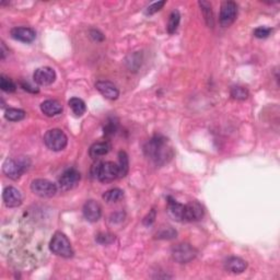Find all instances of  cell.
I'll return each instance as SVG.
<instances>
[{"instance_id": "9", "label": "cell", "mask_w": 280, "mask_h": 280, "mask_svg": "<svg viewBox=\"0 0 280 280\" xmlns=\"http://www.w3.org/2000/svg\"><path fill=\"white\" fill-rule=\"evenodd\" d=\"M80 173L76 169H68L60 175L58 179V184L62 191H69L76 187L80 182Z\"/></svg>"}, {"instance_id": "17", "label": "cell", "mask_w": 280, "mask_h": 280, "mask_svg": "<svg viewBox=\"0 0 280 280\" xmlns=\"http://www.w3.org/2000/svg\"><path fill=\"white\" fill-rule=\"evenodd\" d=\"M169 215L176 221H185V205L180 204L173 198H168Z\"/></svg>"}, {"instance_id": "27", "label": "cell", "mask_w": 280, "mask_h": 280, "mask_svg": "<svg viewBox=\"0 0 280 280\" xmlns=\"http://www.w3.org/2000/svg\"><path fill=\"white\" fill-rule=\"evenodd\" d=\"M230 93H231V97L233 99H236V100H239V101H244L248 98V96H250L247 89L243 88V87H239V85H237V87H233Z\"/></svg>"}, {"instance_id": "28", "label": "cell", "mask_w": 280, "mask_h": 280, "mask_svg": "<svg viewBox=\"0 0 280 280\" xmlns=\"http://www.w3.org/2000/svg\"><path fill=\"white\" fill-rule=\"evenodd\" d=\"M178 236V232L175 231L173 228L166 227L162 228L159 232L157 233V239H162V240H171Z\"/></svg>"}, {"instance_id": "11", "label": "cell", "mask_w": 280, "mask_h": 280, "mask_svg": "<svg viewBox=\"0 0 280 280\" xmlns=\"http://www.w3.org/2000/svg\"><path fill=\"white\" fill-rule=\"evenodd\" d=\"M2 200L8 208H17L22 204V195L19 189L13 186H8L3 189Z\"/></svg>"}, {"instance_id": "24", "label": "cell", "mask_w": 280, "mask_h": 280, "mask_svg": "<svg viewBox=\"0 0 280 280\" xmlns=\"http://www.w3.org/2000/svg\"><path fill=\"white\" fill-rule=\"evenodd\" d=\"M4 117L7 120L19 121L25 117V112L23 110H19V108H8L4 112Z\"/></svg>"}, {"instance_id": "3", "label": "cell", "mask_w": 280, "mask_h": 280, "mask_svg": "<svg viewBox=\"0 0 280 280\" xmlns=\"http://www.w3.org/2000/svg\"><path fill=\"white\" fill-rule=\"evenodd\" d=\"M91 174L93 178L98 179L103 183L112 182L116 179H120L119 165L114 162H98L97 164L92 166Z\"/></svg>"}, {"instance_id": "19", "label": "cell", "mask_w": 280, "mask_h": 280, "mask_svg": "<svg viewBox=\"0 0 280 280\" xmlns=\"http://www.w3.org/2000/svg\"><path fill=\"white\" fill-rule=\"evenodd\" d=\"M40 111L48 117L56 116L62 112V105L56 100H46L40 104Z\"/></svg>"}, {"instance_id": "7", "label": "cell", "mask_w": 280, "mask_h": 280, "mask_svg": "<svg viewBox=\"0 0 280 280\" xmlns=\"http://www.w3.org/2000/svg\"><path fill=\"white\" fill-rule=\"evenodd\" d=\"M174 260L180 264H187L197 256V250L187 243H180L172 248Z\"/></svg>"}, {"instance_id": "34", "label": "cell", "mask_w": 280, "mask_h": 280, "mask_svg": "<svg viewBox=\"0 0 280 280\" xmlns=\"http://www.w3.org/2000/svg\"><path fill=\"white\" fill-rule=\"evenodd\" d=\"M21 87L23 88L25 91H29L31 93H39V89L34 87V85H32L31 83H29L28 81H23V82H21Z\"/></svg>"}, {"instance_id": "31", "label": "cell", "mask_w": 280, "mask_h": 280, "mask_svg": "<svg viewBox=\"0 0 280 280\" xmlns=\"http://www.w3.org/2000/svg\"><path fill=\"white\" fill-rule=\"evenodd\" d=\"M117 130V123L114 120H108L107 124L104 126V135L105 136H112L114 135Z\"/></svg>"}, {"instance_id": "1", "label": "cell", "mask_w": 280, "mask_h": 280, "mask_svg": "<svg viewBox=\"0 0 280 280\" xmlns=\"http://www.w3.org/2000/svg\"><path fill=\"white\" fill-rule=\"evenodd\" d=\"M143 152L148 159H150L157 165L168 163L173 157L172 147L170 146L168 139L161 135H157L149 140L144 144Z\"/></svg>"}, {"instance_id": "33", "label": "cell", "mask_w": 280, "mask_h": 280, "mask_svg": "<svg viewBox=\"0 0 280 280\" xmlns=\"http://www.w3.org/2000/svg\"><path fill=\"white\" fill-rule=\"evenodd\" d=\"M155 219H156V210L152 209L146 217H144L142 223L144 225H151L153 222H155Z\"/></svg>"}, {"instance_id": "8", "label": "cell", "mask_w": 280, "mask_h": 280, "mask_svg": "<svg viewBox=\"0 0 280 280\" xmlns=\"http://www.w3.org/2000/svg\"><path fill=\"white\" fill-rule=\"evenodd\" d=\"M238 4L234 1H224L221 4L219 22L223 28L231 25L237 19Z\"/></svg>"}, {"instance_id": "6", "label": "cell", "mask_w": 280, "mask_h": 280, "mask_svg": "<svg viewBox=\"0 0 280 280\" xmlns=\"http://www.w3.org/2000/svg\"><path fill=\"white\" fill-rule=\"evenodd\" d=\"M57 185L53 182L45 179H38L34 180L31 183V191H32L35 195L43 198H49L56 195L57 193Z\"/></svg>"}, {"instance_id": "22", "label": "cell", "mask_w": 280, "mask_h": 280, "mask_svg": "<svg viewBox=\"0 0 280 280\" xmlns=\"http://www.w3.org/2000/svg\"><path fill=\"white\" fill-rule=\"evenodd\" d=\"M119 171H120V179L125 178L128 173L129 170V160L128 156L125 151L119 152Z\"/></svg>"}, {"instance_id": "4", "label": "cell", "mask_w": 280, "mask_h": 280, "mask_svg": "<svg viewBox=\"0 0 280 280\" xmlns=\"http://www.w3.org/2000/svg\"><path fill=\"white\" fill-rule=\"evenodd\" d=\"M49 248L54 254L65 257V259H70L74 256V250H72L70 241L61 232H56L54 234L51 243H49Z\"/></svg>"}, {"instance_id": "15", "label": "cell", "mask_w": 280, "mask_h": 280, "mask_svg": "<svg viewBox=\"0 0 280 280\" xmlns=\"http://www.w3.org/2000/svg\"><path fill=\"white\" fill-rule=\"evenodd\" d=\"M11 38L17 40L23 43H32L36 38V32L31 28H24V26H20V28H13L10 31Z\"/></svg>"}, {"instance_id": "12", "label": "cell", "mask_w": 280, "mask_h": 280, "mask_svg": "<svg viewBox=\"0 0 280 280\" xmlns=\"http://www.w3.org/2000/svg\"><path fill=\"white\" fill-rule=\"evenodd\" d=\"M83 216L90 222H97L102 216V207L96 200H88L83 205Z\"/></svg>"}, {"instance_id": "14", "label": "cell", "mask_w": 280, "mask_h": 280, "mask_svg": "<svg viewBox=\"0 0 280 280\" xmlns=\"http://www.w3.org/2000/svg\"><path fill=\"white\" fill-rule=\"evenodd\" d=\"M204 217V208L197 201H191L189 204L185 205V221L193 222L198 221Z\"/></svg>"}, {"instance_id": "25", "label": "cell", "mask_w": 280, "mask_h": 280, "mask_svg": "<svg viewBox=\"0 0 280 280\" xmlns=\"http://www.w3.org/2000/svg\"><path fill=\"white\" fill-rule=\"evenodd\" d=\"M180 22V15L178 10H173L171 12V15L169 17V22H168V32L170 34H174L178 30L179 25Z\"/></svg>"}, {"instance_id": "5", "label": "cell", "mask_w": 280, "mask_h": 280, "mask_svg": "<svg viewBox=\"0 0 280 280\" xmlns=\"http://www.w3.org/2000/svg\"><path fill=\"white\" fill-rule=\"evenodd\" d=\"M44 143L48 149L53 151H61L68 143V138L66 134L60 129H49L44 136Z\"/></svg>"}, {"instance_id": "20", "label": "cell", "mask_w": 280, "mask_h": 280, "mask_svg": "<svg viewBox=\"0 0 280 280\" xmlns=\"http://www.w3.org/2000/svg\"><path fill=\"white\" fill-rule=\"evenodd\" d=\"M68 105L71 108V111L74 112L76 116H82L85 111H87V106L85 103L79 98H72L68 102Z\"/></svg>"}, {"instance_id": "23", "label": "cell", "mask_w": 280, "mask_h": 280, "mask_svg": "<svg viewBox=\"0 0 280 280\" xmlns=\"http://www.w3.org/2000/svg\"><path fill=\"white\" fill-rule=\"evenodd\" d=\"M123 197H124V192L121 191L120 188H112L110 189V191L105 192L102 196L103 200H104L106 202H108V204L119 201Z\"/></svg>"}, {"instance_id": "2", "label": "cell", "mask_w": 280, "mask_h": 280, "mask_svg": "<svg viewBox=\"0 0 280 280\" xmlns=\"http://www.w3.org/2000/svg\"><path fill=\"white\" fill-rule=\"evenodd\" d=\"M31 161L28 158H8L2 165V171L9 179L19 180L29 170Z\"/></svg>"}, {"instance_id": "35", "label": "cell", "mask_w": 280, "mask_h": 280, "mask_svg": "<svg viewBox=\"0 0 280 280\" xmlns=\"http://www.w3.org/2000/svg\"><path fill=\"white\" fill-rule=\"evenodd\" d=\"M124 217L125 215L123 214V212H116V214L114 215H112L111 217V221L112 222H121V221L124 220Z\"/></svg>"}, {"instance_id": "30", "label": "cell", "mask_w": 280, "mask_h": 280, "mask_svg": "<svg viewBox=\"0 0 280 280\" xmlns=\"http://www.w3.org/2000/svg\"><path fill=\"white\" fill-rule=\"evenodd\" d=\"M272 32L273 30L270 28H267V26H260V28L254 30V36L257 39H266L268 38Z\"/></svg>"}, {"instance_id": "16", "label": "cell", "mask_w": 280, "mask_h": 280, "mask_svg": "<svg viewBox=\"0 0 280 280\" xmlns=\"http://www.w3.org/2000/svg\"><path fill=\"white\" fill-rule=\"evenodd\" d=\"M247 267V263L240 257H229L224 263V268L232 274H242Z\"/></svg>"}, {"instance_id": "26", "label": "cell", "mask_w": 280, "mask_h": 280, "mask_svg": "<svg viewBox=\"0 0 280 280\" xmlns=\"http://www.w3.org/2000/svg\"><path fill=\"white\" fill-rule=\"evenodd\" d=\"M0 88L4 92H15L17 90V85L10 78L2 75L0 77Z\"/></svg>"}, {"instance_id": "32", "label": "cell", "mask_w": 280, "mask_h": 280, "mask_svg": "<svg viewBox=\"0 0 280 280\" xmlns=\"http://www.w3.org/2000/svg\"><path fill=\"white\" fill-rule=\"evenodd\" d=\"M164 4H165V1H158V2L152 3L147 8L146 13L147 15H153V13H156L159 10H161L162 7H163Z\"/></svg>"}, {"instance_id": "18", "label": "cell", "mask_w": 280, "mask_h": 280, "mask_svg": "<svg viewBox=\"0 0 280 280\" xmlns=\"http://www.w3.org/2000/svg\"><path fill=\"white\" fill-rule=\"evenodd\" d=\"M112 146L108 141H100L93 143L89 149V156L92 158V159H99L103 156L107 155L108 152L111 151Z\"/></svg>"}, {"instance_id": "29", "label": "cell", "mask_w": 280, "mask_h": 280, "mask_svg": "<svg viewBox=\"0 0 280 280\" xmlns=\"http://www.w3.org/2000/svg\"><path fill=\"white\" fill-rule=\"evenodd\" d=\"M96 240L100 244H111L115 241V237L110 233H100L97 236Z\"/></svg>"}, {"instance_id": "10", "label": "cell", "mask_w": 280, "mask_h": 280, "mask_svg": "<svg viewBox=\"0 0 280 280\" xmlns=\"http://www.w3.org/2000/svg\"><path fill=\"white\" fill-rule=\"evenodd\" d=\"M33 79L40 85H49L56 79V72L51 67H40L34 71Z\"/></svg>"}, {"instance_id": "21", "label": "cell", "mask_w": 280, "mask_h": 280, "mask_svg": "<svg viewBox=\"0 0 280 280\" xmlns=\"http://www.w3.org/2000/svg\"><path fill=\"white\" fill-rule=\"evenodd\" d=\"M198 4H200L201 11L204 13V18L207 25H208L209 28H214L215 20H214V13H212L211 9V3L207 1H200Z\"/></svg>"}, {"instance_id": "13", "label": "cell", "mask_w": 280, "mask_h": 280, "mask_svg": "<svg viewBox=\"0 0 280 280\" xmlns=\"http://www.w3.org/2000/svg\"><path fill=\"white\" fill-rule=\"evenodd\" d=\"M96 88L103 97L108 99V100H116L120 97V91L116 85L111 82V81H98L96 83Z\"/></svg>"}]
</instances>
